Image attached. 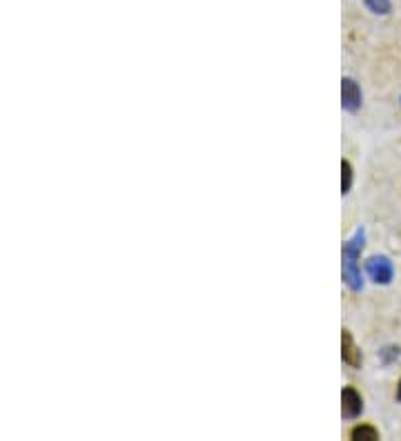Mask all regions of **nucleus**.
<instances>
[{
    "mask_svg": "<svg viewBox=\"0 0 401 441\" xmlns=\"http://www.w3.org/2000/svg\"><path fill=\"white\" fill-rule=\"evenodd\" d=\"M361 245H364V232H357L352 241L343 245V279H346V283L352 290H359L361 287V272L357 267V257L361 252Z\"/></svg>",
    "mask_w": 401,
    "mask_h": 441,
    "instance_id": "nucleus-1",
    "label": "nucleus"
},
{
    "mask_svg": "<svg viewBox=\"0 0 401 441\" xmlns=\"http://www.w3.org/2000/svg\"><path fill=\"white\" fill-rule=\"evenodd\" d=\"M366 267H368V274L375 283H390L392 281V263L386 257H372Z\"/></svg>",
    "mask_w": 401,
    "mask_h": 441,
    "instance_id": "nucleus-2",
    "label": "nucleus"
},
{
    "mask_svg": "<svg viewBox=\"0 0 401 441\" xmlns=\"http://www.w3.org/2000/svg\"><path fill=\"white\" fill-rule=\"evenodd\" d=\"M341 401H343V417L348 419H355L361 415V410H364V399H361V395L355 390V388H346L341 395Z\"/></svg>",
    "mask_w": 401,
    "mask_h": 441,
    "instance_id": "nucleus-3",
    "label": "nucleus"
},
{
    "mask_svg": "<svg viewBox=\"0 0 401 441\" xmlns=\"http://www.w3.org/2000/svg\"><path fill=\"white\" fill-rule=\"evenodd\" d=\"M341 99H343V107H346L348 112H357L361 107V89L352 79H343Z\"/></svg>",
    "mask_w": 401,
    "mask_h": 441,
    "instance_id": "nucleus-4",
    "label": "nucleus"
},
{
    "mask_svg": "<svg viewBox=\"0 0 401 441\" xmlns=\"http://www.w3.org/2000/svg\"><path fill=\"white\" fill-rule=\"evenodd\" d=\"M341 341H343V361L350 363L352 368H357V366H359V361H361V355H359V350L355 348L352 337H350V332H348V330H343Z\"/></svg>",
    "mask_w": 401,
    "mask_h": 441,
    "instance_id": "nucleus-5",
    "label": "nucleus"
},
{
    "mask_svg": "<svg viewBox=\"0 0 401 441\" xmlns=\"http://www.w3.org/2000/svg\"><path fill=\"white\" fill-rule=\"evenodd\" d=\"M350 437H352V439H368V441H372V439H379V432H377L372 426H357V428L350 432Z\"/></svg>",
    "mask_w": 401,
    "mask_h": 441,
    "instance_id": "nucleus-6",
    "label": "nucleus"
},
{
    "mask_svg": "<svg viewBox=\"0 0 401 441\" xmlns=\"http://www.w3.org/2000/svg\"><path fill=\"white\" fill-rule=\"evenodd\" d=\"M341 169H343V174H341V187H343V194H346V192H350V185H352V167H350L348 161H343Z\"/></svg>",
    "mask_w": 401,
    "mask_h": 441,
    "instance_id": "nucleus-7",
    "label": "nucleus"
},
{
    "mask_svg": "<svg viewBox=\"0 0 401 441\" xmlns=\"http://www.w3.org/2000/svg\"><path fill=\"white\" fill-rule=\"evenodd\" d=\"M366 5H368L375 14H388L390 0H366Z\"/></svg>",
    "mask_w": 401,
    "mask_h": 441,
    "instance_id": "nucleus-8",
    "label": "nucleus"
},
{
    "mask_svg": "<svg viewBox=\"0 0 401 441\" xmlns=\"http://www.w3.org/2000/svg\"><path fill=\"white\" fill-rule=\"evenodd\" d=\"M397 401H401V379H399V386H397Z\"/></svg>",
    "mask_w": 401,
    "mask_h": 441,
    "instance_id": "nucleus-9",
    "label": "nucleus"
}]
</instances>
